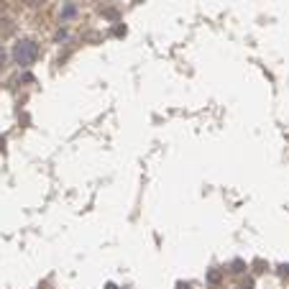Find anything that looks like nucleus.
I'll return each mask as SVG.
<instances>
[{
  "label": "nucleus",
  "mask_w": 289,
  "mask_h": 289,
  "mask_svg": "<svg viewBox=\"0 0 289 289\" xmlns=\"http://www.w3.org/2000/svg\"><path fill=\"white\" fill-rule=\"evenodd\" d=\"M13 59H16V64H20V66H31V64L38 59V46H36L34 41H28V38L18 41L16 49H13Z\"/></svg>",
  "instance_id": "obj_1"
},
{
  "label": "nucleus",
  "mask_w": 289,
  "mask_h": 289,
  "mask_svg": "<svg viewBox=\"0 0 289 289\" xmlns=\"http://www.w3.org/2000/svg\"><path fill=\"white\" fill-rule=\"evenodd\" d=\"M74 16V6H66L64 8V18H72Z\"/></svg>",
  "instance_id": "obj_2"
},
{
  "label": "nucleus",
  "mask_w": 289,
  "mask_h": 289,
  "mask_svg": "<svg viewBox=\"0 0 289 289\" xmlns=\"http://www.w3.org/2000/svg\"><path fill=\"white\" fill-rule=\"evenodd\" d=\"M3 62H6V52H3V46H0V66H3Z\"/></svg>",
  "instance_id": "obj_3"
},
{
  "label": "nucleus",
  "mask_w": 289,
  "mask_h": 289,
  "mask_svg": "<svg viewBox=\"0 0 289 289\" xmlns=\"http://www.w3.org/2000/svg\"><path fill=\"white\" fill-rule=\"evenodd\" d=\"M26 3H28V6H38V3H41V0H26Z\"/></svg>",
  "instance_id": "obj_4"
}]
</instances>
